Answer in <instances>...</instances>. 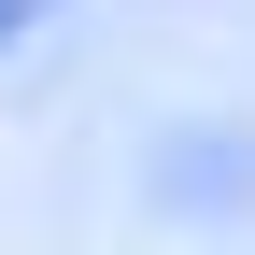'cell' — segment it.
I'll use <instances>...</instances> for the list:
<instances>
[{
  "label": "cell",
  "instance_id": "cell-1",
  "mask_svg": "<svg viewBox=\"0 0 255 255\" xmlns=\"http://www.w3.org/2000/svg\"><path fill=\"white\" fill-rule=\"evenodd\" d=\"M156 199H170V213H241L255 199V142H241V128H184V142L156 156Z\"/></svg>",
  "mask_w": 255,
  "mask_h": 255
},
{
  "label": "cell",
  "instance_id": "cell-2",
  "mask_svg": "<svg viewBox=\"0 0 255 255\" xmlns=\"http://www.w3.org/2000/svg\"><path fill=\"white\" fill-rule=\"evenodd\" d=\"M28 14H57V0H0V43H14V28H28Z\"/></svg>",
  "mask_w": 255,
  "mask_h": 255
}]
</instances>
